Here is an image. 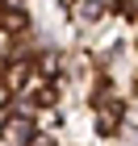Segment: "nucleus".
I'll use <instances>...</instances> for the list:
<instances>
[{
  "mask_svg": "<svg viewBox=\"0 0 138 146\" xmlns=\"http://www.w3.org/2000/svg\"><path fill=\"white\" fill-rule=\"evenodd\" d=\"M25 79H29V63H13V67L4 71V79H0V84H4L9 92H17V88L25 84Z\"/></svg>",
  "mask_w": 138,
  "mask_h": 146,
  "instance_id": "f257e3e1",
  "label": "nucleus"
},
{
  "mask_svg": "<svg viewBox=\"0 0 138 146\" xmlns=\"http://www.w3.org/2000/svg\"><path fill=\"white\" fill-rule=\"evenodd\" d=\"M9 138H13V142H17V146H25V142H34V125L25 121V117H17V121L9 125Z\"/></svg>",
  "mask_w": 138,
  "mask_h": 146,
  "instance_id": "f03ea898",
  "label": "nucleus"
},
{
  "mask_svg": "<svg viewBox=\"0 0 138 146\" xmlns=\"http://www.w3.org/2000/svg\"><path fill=\"white\" fill-rule=\"evenodd\" d=\"M117 113H121L117 104H109V113H101V134H113L117 129Z\"/></svg>",
  "mask_w": 138,
  "mask_h": 146,
  "instance_id": "7ed1b4c3",
  "label": "nucleus"
},
{
  "mask_svg": "<svg viewBox=\"0 0 138 146\" xmlns=\"http://www.w3.org/2000/svg\"><path fill=\"white\" fill-rule=\"evenodd\" d=\"M4 104H9V88L0 84V109H4Z\"/></svg>",
  "mask_w": 138,
  "mask_h": 146,
  "instance_id": "20e7f679",
  "label": "nucleus"
}]
</instances>
